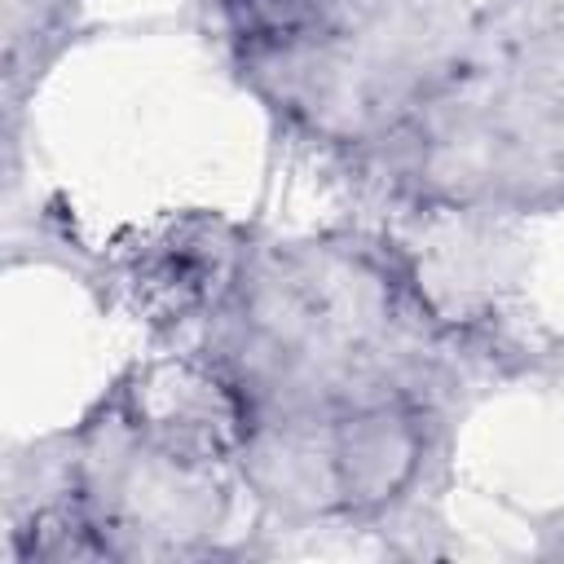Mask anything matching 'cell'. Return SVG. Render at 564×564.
Instances as JSON below:
<instances>
[{"mask_svg": "<svg viewBox=\"0 0 564 564\" xmlns=\"http://www.w3.org/2000/svg\"><path fill=\"white\" fill-rule=\"evenodd\" d=\"M247 9H264V13H295V9H304L308 0H242Z\"/></svg>", "mask_w": 564, "mask_h": 564, "instance_id": "6da1fadb", "label": "cell"}]
</instances>
